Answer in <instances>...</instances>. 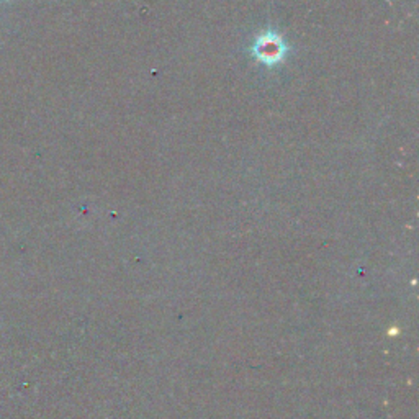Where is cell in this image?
<instances>
[{
	"label": "cell",
	"instance_id": "1",
	"mask_svg": "<svg viewBox=\"0 0 419 419\" xmlns=\"http://www.w3.org/2000/svg\"><path fill=\"white\" fill-rule=\"evenodd\" d=\"M288 48L284 38L275 31H265V33L255 38L253 45L254 58L265 66H275L284 61Z\"/></svg>",
	"mask_w": 419,
	"mask_h": 419
}]
</instances>
